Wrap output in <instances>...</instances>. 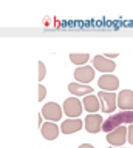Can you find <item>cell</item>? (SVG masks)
Listing matches in <instances>:
<instances>
[{"instance_id": "obj_1", "label": "cell", "mask_w": 133, "mask_h": 148, "mask_svg": "<svg viewBox=\"0 0 133 148\" xmlns=\"http://www.w3.org/2000/svg\"><path fill=\"white\" fill-rule=\"evenodd\" d=\"M124 123L133 125V111H119L116 114H112L107 120H104L102 130L104 133H112L113 130L124 127Z\"/></svg>"}, {"instance_id": "obj_2", "label": "cell", "mask_w": 133, "mask_h": 148, "mask_svg": "<svg viewBox=\"0 0 133 148\" xmlns=\"http://www.w3.org/2000/svg\"><path fill=\"white\" fill-rule=\"evenodd\" d=\"M62 108H63V113L70 119H79V116L82 114V110H84V103L77 97H68L63 102Z\"/></svg>"}, {"instance_id": "obj_3", "label": "cell", "mask_w": 133, "mask_h": 148, "mask_svg": "<svg viewBox=\"0 0 133 148\" xmlns=\"http://www.w3.org/2000/svg\"><path fill=\"white\" fill-rule=\"evenodd\" d=\"M40 114H42L48 122H57V120L62 119L63 108L61 105H57L56 102H48V103L43 105L42 113H40Z\"/></svg>"}, {"instance_id": "obj_4", "label": "cell", "mask_w": 133, "mask_h": 148, "mask_svg": "<svg viewBox=\"0 0 133 148\" xmlns=\"http://www.w3.org/2000/svg\"><path fill=\"white\" fill-rule=\"evenodd\" d=\"M99 100H101V110L104 113H113L116 110V105H118V97L114 92H107V91H101L99 94Z\"/></svg>"}, {"instance_id": "obj_5", "label": "cell", "mask_w": 133, "mask_h": 148, "mask_svg": "<svg viewBox=\"0 0 133 148\" xmlns=\"http://www.w3.org/2000/svg\"><path fill=\"white\" fill-rule=\"evenodd\" d=\"M98 86L101 88V91L114 92L119 88V79L113 74H102L98 79Z\"/></svg>"}, {"instance_id": "obj_6", "label": "cell", "mask_w": 133, "mask_h": 148, "mask_svg": "<svg viewBox=\"0 0 133 148\" xmlns=\"http://www.w3.org/2000/svg\"><path fill=\"white\" fill-rule=\"evenodd\" d=\"M107 142L112 147H122L127 142V128L125 127H119L116 130H113L112 133L107 134Z\"/></svg>"}, {"instance_id": "obj_7", "label": "cell", "mask_w": 133, "mask_h": 148, "mask_svg": "<svg viewBox=\"0 0 133 148\" xmlns=\"http://www.w3.org/2000/svg\"><path fill=\"white\" fill-rule=\"evenodd\" d=\"M93 68L101 73H113L114 68H116V63L112 59H107L105 56L99 54L93 57Z\"/></svg>"}, {"instance_id": "obj_8", "label": "cell", "mask_w": 133, "mask_h": 148, "mask_svg": "<svg viewBox=\"0 0 133 148\" xmlns=\"http://www.w3.org/2000/svg\"><path fill=\"white\" fill-rule=\"evenodd\" d=\"M102 125H104V120H102V116L101 114H88L84 120V127L88 133H99L102 130Z\"/></svg>"}, {"instance_id": "obj_9", "label": "cell", "mask_w": 133, "mask_h": 148, "mask_svg": "<svg viewBox=\"0 0 133 148\" xmlns=\"http://www.w3.org/2000/svg\"><path fill=\"white\" fill-rule=\"evenodd\" d=\"M74 77L79 83H82V85H88V83L94 79V68L88 66V65H85V66H77L76 71H74Z\"/></svg>"}, {"instance_id": "obj_10", "label": "cell", "mask_w": 133, "mask_h": 148, "mask_svg": "<svg viewBox=\"0 0 133 148\" xmlns=\"http://www.w3.org/2000/svg\"><path fill=\"white\" fill-rule=\"evenodd\" d=\"M118 106L122 111H132L133 110V91L122 90L118 94Z\"/></svg>"}, {"instance_id": "obj_11", "label": "cell", "mask_w": 133, "mask_h": 148, "mask_svg": "<svg viewBox=\"0 0 133 148\" xmlns=\"http://www.w3.org/2000/svg\"><path fill=\"white\" fill-rule=\"evenodd\" d=\"M82 127H84V122L81 119H67L61 125V131L63 134H73V133L81 131Z\"/></svg>"}, {"instance_id": "obj_12", "label": "cell", "mask_w": 133, "mask_h": 148, "mask_svg": "<svg viewBox=\"0 0 133 148\" xmlns=\"http://www.w3.org/2000/svg\"><path fill=\"white\" fill-rule=\"evenodd\" d=\"M82 103H84V110L88 111L90 114H96V111L101 110V100L98 96L94 94H88L82 99Z\"/></svg>"}, {"instance_id": "obj_13", "label": "cell", "mask_w": 133, "mask_h": 148, "mask_svg": "<svg viewBox=\"0 0 133 148\" xmlns=\"http://www.w3.org/2000/svg\"><path fill=\"white\" fill-rule=\"evenodd\" d=\"M59 131H61V128H59L54 122H45L42 127H40V133H42V136L47 139V140H54V139L59 136Z\"/></svg>"}, {"instance_id": "obj_14", "label": "cell", "mask_w": 133, "mask_h": 148, "mask_svg": "<svg viewBox=\"0 0 133 148\" xmlns=\"http://www.w3.org/2000/svg\"><path fill=\"white\" fill-rule=\"evenodd\" d=\"M68 91L71 92L74 97L77 96H88V94H93V86H90V85H82V83L79 82H73L68 85Z\"/></svg>"}, {"instance_id": "obj_15", "label": "cell", "mask_w": 133, "mask_h": 148, "mask_svg": "<svg viewBox=\"0 0 133 148\" xmlns=\"http://www.w3.org/2000/svg\"><path fill=\"white\" fill-rule=\"evenodd\" d=\"M88 59H90V56L87 54V53H82V54H70V60L74 65H77V66H85V63L88 62Z\"/></svg>"}, {"instance_id": "obj_16", "label": "cell", "mask_w": 133, "mask_h": 148, "mask_svg": "<svg viewBox=\"0 0 133 148\" xmlns=\"http://www.w3.org/2000/svg\"><path fill=\"white\" fill-rule=\"evenodd\" d=\"M37 65H39V80L42 82L43 77L47 76V68H45V63L43 62H37Z\"/></svg>"}, {"instance_id": "obj_17", "label": "cell", "mask_w": 133, "mask_h": 148, "mask_svg": "<svg viewBox=\"0 0 133 148\" xmlns=\"http://www.w3.org/2000/svg\"><path fill=\"white\" fill-rule=\"evenodd\" d=\"M45 96H47V88H45L42 83L39 85V100L42 102L43 99H45Z\"/></svg>"}, {"instance_id": "obj_18", "label": "cell", "mask_w": 133, "mask_h": 148, "mask_svg": "<svg viewBox=\"0 0 133 148\" xmlns=\"http://www.w3.org/2000/svg\"><path fill=\"white\" fill-rule=\"evenodd\" d=\"M127 140L128 143L133 145V125H128V128H127Z\"/></svg>"}, {"instance_id": "obj_19", "label": "cell", "mask_w": 133, "mask_h": 148, "mask_svg": "<svg viewBox=\"0 0 133 148\" xmlns=\"http://www.w3.org/2000/svg\"><path fill=\"white\" fill-rule=\"evenodd\" d=\"M107 59H114V57H118V53H112V54H104Z\"/></svg>"}, {"instance_id": "obj_20", "label": "cell", "mask_w": 133, "mask_h": 148, "mask_svg": "<svg viewBox=\"0 0 133 148\" xmlns=\"http://www.w3.org/2000/svg\"><path fill=\"white\" fill-rule=\"evenodd\" d=\"M77 148H94V147L91 145V143H82V145H79Z\"/></svg>"}, {"instance_id": "obj_21", "label": "cell", "mask_w": 133, "mask_h": 148, "mask_svg": "<svg viewBox=\"0 0 133 148\" xmlns=\"http://www.w3.org/2000/svg\"><path fill=\"white\" fill-rule=\"evenodd\" d=\"M110 148H122V147H110Z\"/></svg>"}]
</instances>
